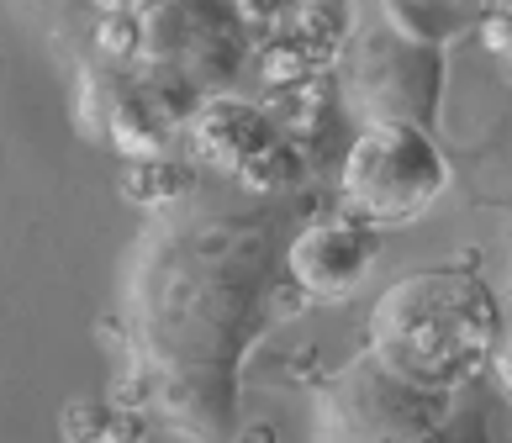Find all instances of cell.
Wrapping results in <instances>:
<instances>
[{"label":"cell","instance_id":"3","mask_svg":"<svg viewBox=\"0 0 512 443\" xmlns=\"http://www.w3.org/2000/svg\"><path fill=\"white\" fill-rule=\"evenodd\" d=\"M449 407V391L396 375L365 349L317 385L312 443H423L449 417Z\"/></svg>","mask_w":512,"mask_h":443},{"label":"cell","instance_id":"10","mask_svg":"<svg viewBox=\"0 0 512 443\" xmlns=\"http://www.w3.org/2000/svg\"><path fill=\"white\" fill-rule=\"evenodd\" d=\"M502 0H381V22L433 48H454L460 37L481 32Z\"/></svg>","mask_w":512,"mask_h":443},{"label":"cell","instance_id":"1","mask_svg":"<svg viewBox=\"0 0 512 443\" xmlns=\"http://www.w3.org/2000/svg\"><path fill=\"white\" fill-rule=\"evenodd\" d=\"M497 327H502L497 285L465 264H433L412 269V275L381 291L370 312L365 349L381 364H391L396 375L460 396L491 364Z\"/></svg>","mask_w":512,"mask_h":443},{"label":"cell","instance_id":"5","mask_svg":"<svg viewBox=\"0 0 512 443\" xmlns=\"http://www.w3.org/2000/svg\"><path fill=\"white\" fill-rule=\"evenodd\" d=\"M449 48L417 43V37L396 32L386 22H375L365 32H349L344 53H338V95L344 111L370 127V122H417L433 127L444 101V64Z\"/></svg>","mask_w":512,"mask_h":443},{"label":"cell","instance_id":"6","mask_svg":"<svg viewBox=\"0 0 512 443\" xmlns=\"http://www.w3.org/2000/svg\"><path fill=\"white\" fill-rule=\"evenodd\" d=\"M191 143L212 169H222L227 180H238L254 196H275L291 190L307 175V159L286 127H280L264 106L243 101V95H212L191 111Z\"/></svg>","mask_w":512,"mask_h":443},{"label":"cell","instance_id":"7","mask_svg":"<svg viewBox=\"0 0 512 443\" xmlns=\"http://www.w3.org/2000/svg\"><path fill=\"white\" fill-rule=\"evenodd\" d=\"M80 117L106 148L127 159H164L169 138L191 122L132 59H101L85 69Z\"/></svg>","mask_w":512,"mask_h":443},{"label":"cell","instance_id":"9","mask_svg":"<svg viewBox=\"0 0 512 443\" xmlns=\"http://www.w3.org/2000/svg\"><path fill=\"white\" fill-rule=\"evenodd\" d=\"M349 43V22L333 0H307L296 16L264 32V74L270 80H312L317 69L338 64V53Z\"/></svg>","mask_w":512,"mask_h":443},{"label":"cell","instance_id":"4","mask_svg":"<svg viewBox=\"0 0 512 443\" xmlns=\"http://www.w3.org/2000/svg\"><path fill=\"white\" fill-rule=\"evenodd\" d=\"M344 206L375 227H407L449 190V159L433 143V127L417 122H370L354 132L344 153Z\"/></svg>","mask_w":512,"mask_h":443},{"label":"cell","instance_id":"15","mask_svg":"<svg viewBox=\"0 0 512 443\" xmlns=\"http://www.w3.org/2000/svg\"><path fill=\"white\" fill-rule=\"evenodd\" d=\"M502 6H507V11H512V0H502Z\"/></svg>","mask_w":512,"mask_h":443},{"label":"cell","instance_id":"8","mask_svg":"<svg viewBox=\"0 0 512 443\" xmlns=\"http://www.w3.org/2000/svg\"><path fill=\"white\" fill-rule=\"evenodd\" d=\"M375 259H381V227L365 222L359 211H328V217L307 222L286 248L291 280L312 301H349L359 285L370 280Z\"/></svg>","mask_w":512,"mask_h":443},{"label":"cell","instance_id":"12","mask_svg":"<svg viewBox=\"0 0 512 443\" xmlns=\"http://www.w3.org/2000/svg\"><path fill=\"white\" fill-rule=\"evenodd\" d=\"M497 301H502V327H497V349H491V370H497L502 391L512 396V275L497 285Z\"/></svg>","mask_w":512,"mask_h":443},{"label":"cell","instance_id":"11","mask_svg":"<svg viewBox=\"0 0 512 443\" xmlns=\"http://www.w3.org/2000/svg\"><path fill=\"white\" fill-rule=\"evenodd\" d=\"M423 443H491V438H486V417H481L476 407H460V401H454L449 417H444Z\"/></svg>","mask_w":512,"mask_h":443},{"label":"cell","instance_id":"13","mask_svg":"<svg viewBox=\"0 0 512 443\" xmlns=\"http://www.w3.org/2000/svg\"><path fill=\"white\" fill-rule=\"evenodd\" d=\"M307 0H233V11L243 16V27L249 32H270V27H280L286 16H296Z\"/></svg>","mask_w":512,"mask_h":443},{"label":"cell","instance_id":"14","mask_svg":"<svg viewBox=\"0 0 512 443\" xmlns=\"http://www.w3.org/2000/svg\"><path fill=\"white\" fill-rule=\"evenodd\" d=\"M106 6H111V11H138L143 0H106Z\"/></svg>","mask_w":512,"mask_h":443},{"label":"cell","instance_id":"2","mask_svg":"<svg viewBox=\"0 0 512 443\" xmlns=\"http://www.w3.org/2000/svg\"><path fill=\"white\" fill-rule=\"evenodd\" d=\"M249 59V27L227 0H143L138 6V64L185 117L227 95Z\"/></svg>","mask_w":512,"mask_h":443}]
</instances>
